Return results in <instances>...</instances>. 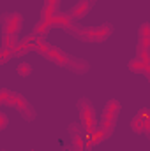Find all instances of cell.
Listing matches in <instances>:
<instances>
[{"instance_id": "3", "label": "cell", "mask_w": 150, "mask_h": 151, "mask_svg": "<svg viewBox=\"0 0 150 151\" xmlns=\"http://www.w3.org/2000/svg\"><path fill=\"white\" fill-rule=\"evenodd\" d=\"M48 56L57 63V65H64V67H71V69H74L76 72H85V70H88V65L83 62V60H78V58H73V56H69V55H66V53H62V51H58V49H55V47H50V51H48Z\"/></svg>"}, {"instance_id": "4", "label": "cell", "mask_w": 150, "mask_h": 151, "mask_svg": "<svg viewBox=\"0 0 150 151\" xmlns=\"http://www.w3.org/2000/svg\"><path fill=\"white\" fill-rule=\"evenodd\" d=\"M118 111H120V106L118 102L111 100L106 109H104V114H103V121H101V127L106 128L108 132H111V128L115 127V121H117V116H118Z\"/></svg>"}, {"instance_id": "11", "label": "cell", "mask_w": 150, "mask_h": 151, "mask_svg": "<svg viewBox=\"0 0 150 151\" xmlns=\"http://www.w3.org/2000/svg\"><path fill=\"white\" fill-rule=\"evenodd\" d=\"M0 118H2V128H4V127H5V123H7V121H5V118H7V116H5V114H2Z\"/></svg>"}, {"instance_id": "7", "label": "cell", "mask_w": 150, "mask_h": 151, "mask_svg": "<svg viewBox=\"0 0 150 151\" xmlns=\"http://www.w3.org/2000/svg\"><path fill=\"white\" fill-rule=\"evenodd\" d=\"M94 2H95V0H79L78 5L73 9V16H74V18H81V16H85V14L90 11V7H92Z\"/></svg>"}, {"instance_id": "1", "label": "cell", "mask_w": 150, "mask_h": 151, "mask_svg": "<svg viewBox=\"0 0 150 151\" xmlns=\"http://www.w3.org/2000/svg\"><path fill=\"white\" fill-rule=\"evenodd\" d=\"M69 32H73L76 37L88 40V42H101L111 34V27L110 25H103V27H94V28H76V27H67Z\"/></svg>"}, {"instance_id": "9", "label": "cell", "mask_w": 150, "mask_h": 151, "mask_svg": "<svg viewBox=\"0 0 150 151\" xmlns=\"http://www.w3.org/2000/svg\"><path fill=\"white\" fill-rule=\"evenodd\" d=\"M58 2L60 0H46V16H51L53 14V11H55V7L58 5Z\"/></svg>"}, {"instance_id": "8", "label": "cell", "mask_w": 150, "mask_h": 151, "mask_svg": "<svg viewBox=\"0 0 150 151\" xmlns=\"http://www.w3.org/2000/svg\"><path fill=\"white\" fill-rule=\"evenodd\" d=\"M140 40H150V25L143 23L140 27Z\"/></svg>"}, {"instance_id": "6", "label": "cell", "mask_w": 150, "mask_h": 151, "mask_svg": "<svg viewBox=\"0 0 150 151\" xmlns=\"http://www.w3.org/2000/svg\"><path fill=\"white\" fill-rule=\"evenodd\" d=\"M21 27V16L20 14H7L4 18V30L5 35H14Z\"/></svg>"}, {"instance_id": "10", "label": "cell", "mask_w": 150, "mask_h": 151, "mask_svg": "<svg viewBox=\"0 0 150 151\" xmlns=\"http://www.w3.org/2000/svg\"><path fill=\"white\" fill-rule=\"evenodd\" d=\"M30 72H32V67L28 63H20L18 65V74L20 76H28Z\"/></svg>"}, {"instance_id": "5", "label": "cell", "mask_w": 150, "mask_h": 151, "mask_svg": "<svg viewBox=\"0 0 150 151\" xmlns=\"http://www.w3.org/2000/svg\"><path fill=\"white\" fill-rule=\"evenodd\" d=\"M79 113H81V118H83V125L88 132L94 130L95 127V113L92 109V106L87 102V100H81L79 102Z\"/></svg>"}, {"instance_id": "2", "label": "cell", "mask_w": 150, "mask_h": 151, "mask_svg": "<svg viewBox=\"0 0 150 151\" xmlns=\"http://www.w3.org/2000/svg\"><path fill=\"white\" fill-rule=\"evenodd\" d=\"M2 102L4 104H9V106H14L20 113L25 116V119H34L36 118V111L32 109V106L18 93H11L7 90L2 91Z\"/></svg>"}]
</instances>
